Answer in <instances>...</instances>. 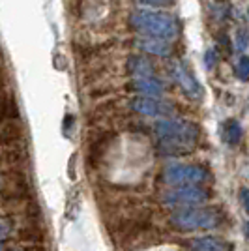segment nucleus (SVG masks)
Returning a JSON list of instances; mask_svg holds the SVG:
<instances>
[{
	"label": "nucleus",
	"instance_id": "nucleus-1",
	"mask_svg": "<svg viewBox=\"0 0 249 251\" xmlns=\"http://www.w3.org/2000/svg\"><path fill=\"white\" fill-rule=\"evenodd\" d=\"M154 133L159 139V152L167 156H184L193 152L200 139V129L195 122L178 118L157 120Z\"/></svg>",
	"mask_w": 249,
	"mask_h": 251
},
{
	"label": "nucleus",
	"instance_id": "nucleus-2",
	"mask_svg": "<svg viewBox=\"0 0 249 251\" xmlns=\"http://www.w3.org/2000/svg\"><path fill=\"white\" fill-rule=\"evenodd\" d=\"M129 25L141 36L157 38V40H165V42H171V40L178 38V32H180L178 21L173 15L163 13V11L146 10V8L131 11Z\"/></svg>",
	"mask_w": 249,
	"mask_h": 251
},
{
	"label": "nucleus",
	"instance_id": "nucleus-3",
	"mask_svg": "<svg viewBox=\"0 0 249 251\" xmlns=\"http://www.w3.org/2000/svg\"><path fill=\"white\" fill-rule=\"evenodd\" d=\"M171 223L180 230L216 229L221 223V214L216 208H182L171 216Z\"/></svg>",
	"mask_w": 249,
	"mask_h": 251
},
{
	"label": "nucleus",
	"instance_id": "nucleus-4",
	"mask_svg": "<svg viewBox=\"0 0 249 251\" xmlns=\"http://www.w3.org/2000/svg\"><path fill=\"white\" fill-rule=\"evenodd\" d=\"M161 182L169 188H178V186H202L210 178L208 169L202 165H186V163H173L167 165L161 171Z\"/></svg>",
	"mask_w": 249,
	"mask_h": 251
},
{
	"label": "nucleus",
	"instance_id": "nucleus-5",
	"mask_svg": "<svg viewBox=\"0 0 249 251\" xmlns=\"http://www.w3.org/2000/svg\"><path fill=\"white\" fill-rule=\"evenodd\" d=\"M161 201L169 206L191 208L208 201V191L202 186H178L161 193Z\"/></svg>",
	"mask_w": 249,
	"mask_h": 251
},
{
	"label": "nucleus",
	"instance_id": "nucleus-6",
	"mask_svg": "<svg viewBox=\"0 0 249 251\" xmlns=\"http://www.w3.org/2000/svg\"><path fill=\"white\" fill-rule=\"evenodd\" d=\"M129 109L143 116H156V118H169L176 115V109L171 103H165L157 98H145V96H135L129 100Z\"/></svg>",
	"mask_w": 249,
	"mask_h": 251
},
{
	"label": "nucleus",
	"instance_id": "nucleus-7",
	"mask_svg": "<svg viewBox=\"0 0 249 251\" xmlns=\"http://www.w3.org/2000/svg\"><path fill=\"white\" fill-rule=\"evenodd\" d=\"M169 70H171V77H173L174 83L180 86V90L186 94V98H189L191 101H195V100H200V98H202V94H204L202 86H200V83L195 79V75L191 74L184 64L174 60V62H171Z\"/></svg>",
	"mask_w": 249,
	"mask_h": 251
},
{
	"label": "nucleus",
	"instance_id": "nucleus-8",
	"mask_svg": "<svg viewBox=\"0 0 249 251\" xmlns=\"http://www.w3.org/2000/svg\"><path fill=\"white\" fill-rule=\"evenodd\" d=\"M127 88L131 92H137L139 96H145V98H159L165 90V84L157 77H139L127 84Z\"/></svg>",
	"mask_w": 249,
	"mask_h": 251
},
{
	"label": "nucleus",
	"instance_id": "nucleus-9",
	"mask_svg": "<svg viewBox=\"0 0 249 251\" xmlns=\"http://www.w3.org/2000/svg\"><path fill=\"white\" fill-rule=\"evenodd\" d=\"M137 49H141L146 54H154V56H161L167 58L173 54V45L165 40H157V38H148V36H139L133 40Z\"/></svg>",
	"mask_w": 249,
	"mask_h": 251
},
{
	"label": "nucleus",
	"instance_id": "nucleus-10",
	"mask_svg": "<svg viewBox=\"0 0 249 251\" xmlns=\"http://www.w3.org/2000/svg\"><path fill=\"white\" fill-rule=\"evenodd\" d=\"M111 139H113V133L103 131V133H98V135L88 143L86 161H88L90 167H98V165H100V161H101V157H103L105 150H107L109 143H111Z\"/></svg>",
	"mask_w": 249,
	"mask_h": 251
},
{
	"label": "nucleus",
	"instance_id": "nucleus-11",
	"mask_svg": "<svg viewBox=\"0 0 249 251\" xmlns=\"http://www.w3.org/2000/svg\"><path fill=\"white\" fill-rule=\"evenodd\" d=\"M25 135V126L19 118H11L0 127V147H15Z\"/></svg>",
	"mask_w": 249,
	"mask_h": 251
},
{
	"label": "nucleus",
	"instance_id": "nucleus-12",
	"mask_svg": "<svg viewBox=\"0 0 249 251\" xmlns=\"http://www.w3.org/2000/svg\"><path fill=\"white\" fill-rule=\"evenodd\" d=\"M127 72H129V75H133V79L154 77L156 75V66L143 54H133V56L127 58Z\"/></svg>",
	"mask_w": 249,
	"mask_h": 251
},
{
	"label": "nucleus",
	"instance_id": "nucleus-13",
	"mask_svg": "<svg viewBox=\"0 0 249 251\" xmlns=\"http://www.w3.org/2000/svg\"><path fill=\"white\" fill-rule=\"evenodd\" d=\"M191 251H234V246L230 242L216 236H200L189 244Z\"/></svg>",
	"mask_w": 249,
	"mask_h": 251
},
{
	"label": "nucleus",
	"instance_id": "nucleus-14",
	"mask_svg": "<svg viewBox=\"0 0 249 251\" xmlns=\"http://www.w3.org/2000/svg\"><path fill=\"white\" fill-rule=\"evenodd\" d=\"M221 139L228 147H238L242 141V126L236 118H227L221 126Z\"/></svg>",
	"mask_w": 249,
	"mask_h": 251
},
{
	"label": "nucleus",
	"instance_id": "nucleus-15",
	"mask_svg": "<svg viewBox=\"0 0 249 251\" xmlns=\"http://www.w3.org/2000/svg\"><path fill=\"white\" fill-rule=\"evenodd\" d=\"M11 118H19V109L13 100L8 96L0 94V122L2 120H11Z\"/></svg>",
	"mask_w": 249,
	"mask_h": 251
},
{
	"label": "nucleus",
	"instance_id": "nucleus-16",
	"mask_svg": "<svg viewBox=\"0 0 249 251\" xmlns=\"http://www.w3.org/2000/svg\"><path fill=\"white\" fill-rule=\"evenodd\" d=\"M19 238L23 242H32V244H38L43 240V230L40 229L38 223H28L19 230Z\"/></svg>",
	"mask_w": 249,
	"mask_h": 251
},
{
	"label": "nucleus",
	"instance_id": "nucleus-17",
	"mask_svg": "<svg viewBox=\"0 0 249 251\" xmlns=\"http://www.w3.org/2000/svg\"><path fill=\"white\" fill-rule=\"evenodd\" d=\"M236 75H238L240 81H248L249 77V58L248 56H242L238 62H236Z\"/></svg>",
	"mask_w": 249,
	"mask_h": 251
},
{
	"label": "nucleus",
	"instance_id": "nucleus-18",
	"mask_svg": "<svg viewBox=\"0 0 249 251\" xmlns=\"http://www.w3.org/2000/svg\"><path fill=\"white\" fill-rule=\"evenodd\" d=\"M218 64V51L216 49H208L206 54H204V66L206 70H214Z\"/></svg>",
	"mask_w": 249,
	"mask_h": 251
},
{
	"label": "nucleus",
	"instance_id": "nucleus-19",
	"mask_svg": "<svg viewBox=\"0 0 249 251\" xmlns=\"http://www.w3.org/2000/svg\"><path fill=\"white\" fill-rule=\"evenodd\" d=\"M145 6H152V8H171L174 6L176 0H141Z\"/></svg>",
	"mask_w": 249,
	"mask_h": 251
},
{
	"label": "nucleus",
	"instance_id": "nucleus-20",
	"mask_svg": "<svg viewBox=\"0 0 249 251\" xmlns=\"http://www.w3.org/2000/svg\"><path fill=\"white\" fill-rule=\"evenodd\" d=\"M236 45H238V49H242V51H246L248 49V34L242 30L238 34V38H236Z\"/></svg>",
	"mask_w": 249,
	"mask_h": 251
},
{
	"label": "nucleus",
	"instance_id": "nucleus-21",
	"mask_svg": "<svg viewBox=\"0 0 249 251\" xmlns=\"http://www.w3.org/2000/svg\"><path fill=\"white\" fill-rule=\"evenodd\" d=\"M8 234H10V225L6 221H0V242L4 240Z\"/></svg>",
	"mask_w": 249,
	"mask_h": 251
},
{
	"label": "nucleus",
	"instance_id": "nucleus-22",
	"mask_svg": "<svg viewBox=\"0 0 249 251\" xmlns=\"http://www.w3.org/2000/svg\"><path fill=\"white\" fill-rule=\"evenodd\" d=\"M240 201H242V204H244V210L248 212V208H249V204H248V188L240 189Z\"/></svg>",
	"mask_w": 249,
	"mask_h": 251
},
{
	"label": "nucleus",
	"instance_id": "nucleus-23",
	"mask_svg": "<svg viewBox=\"0 0 249 251\" xmlns=\"http://www.w3.org/2000/svg\"><path fill=\"white\" fill-rule=\"evenodd\" d=\"M25 251H47L45 248H42V246H38V244H34V246H26L25 248Z\"/></svg>",
	"mask_w": 249,
	"mask_h": 251
},
{
	"label": "nucleus",
	"instance_id": "nucleus-24",
	"mask_svg": "<svg viewBox=\"0 0 249 251\" xmlns=\"http://www.w3.org/2000/svg\"><path fill=\"white\" fill-rule=\"evenodd\" d=\"M0 251H4V246H2V242H0Z\"/></svg>",
	"mask_w": 249,
	"mask_h": 251
},
{
	"label": "nucleus",
	"instance_id": "nucleus-25",
	"mask_svg": "<svg viewBox=\"0 0 249 251\" xmlns=\"http://www.w3.org/2000/svg\"><path fill=\"white\" fill-rule=\"evenodd\" d=\"M13 251H25V250H13Z\"/></svg>",
	"mask_w": 249,
	"mask_h": 251
}]
</instances>
